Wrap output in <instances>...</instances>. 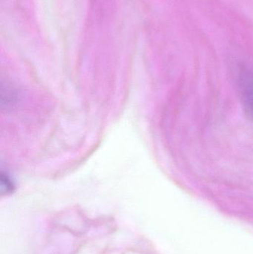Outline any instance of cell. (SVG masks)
<instances>
[{
    "mask_svg": "<svg viewBox=\"0 0 253 254\" xmlns=\"http://www.w3.org/2000/svg\"><path fill=\"white\" fill-rule=\"evenodd\" d=\"M241 94L247 116L253 120V74L245 71L241 74Z\"/></svg>",
    "mask_w": 253,
    "mask_h": 254,
    "instance_id": "1",
    "label": "cell"
}]
</instances>
